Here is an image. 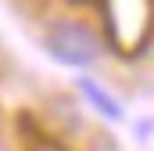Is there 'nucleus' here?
I'll list each match as a JSON object with an SVG mask.
<instances>
[{
    "label": "nucleus",
    "mask_w": 154,
    "mask_h": 151,
    "mask_svg": "<svg viewBox=\"0 0 154 151\" xmlns=\"http://www.w3.org/2000/svg\"><path fill=\"white\" fill-rule=\"evenodd\" d=\"M97 151H115V148H111V144H104V148H97Z\"/></svg>",
    "instance_id": "3"
},
{
    "label": "nucleus",
    "mask_w": 154,
    "mask_h": 151,
    "mask_svg": "<svg viewBox=\"0 0 154 151\" xmlns=\"http://www.w3.org/2000/svg\"><path fill=\"white\" fill-rule=\"evenodd\" d=\"M43 43H47V54H50L54 61L68 65V69H86V65H93L97 54H100L97 36H93L90 29L75 25V22H50Z\"/></svg>",
    "instance_id": "1"
},
{
    "label": "nucleus",
    "mask_w": 154,
    "mask_h": 151,
    "mask_svg": "<svg viewBox=\"0 0 154 151\" xmlns=\"http://www.w3.org/2000/svg\"><path fill=\"white\" fill-rule=\"evenodd\" d=\"M79 90H82V94L90 97V104H93L97 112H100V115H108L111 122H115V119H122V108L115 104V97H111L108 90H100V86H97L93 79H79Z\"/></svg>",
    "instance_id": "2"
}]
</instances>
